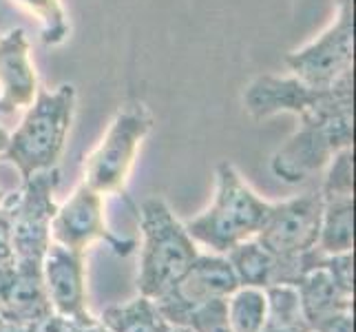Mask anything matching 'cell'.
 I'll use <instances>...</instances> for the list:
<instances>
[{
  "instance_id": "obj_1",
  "label": "cell",
  "mask_w": 356,
  "mask_h": 332,
  "mask_svg": "<svg viewBox=\"0 0 356 332\" xmlns=\"http://www.w3.org/2000/svg\"><path fill=\"white\" fill-rule=\"evenodd\" d=\"M301 125L275 151L270 171L286 184H301L323 171L339 151L354 144V80L325 89L299 116Z\"/></svg>"
},
{
  "instance_id": "obj_2",
  "label": "cell",
  "mask_w": 356,
  "mask_h": 332,
  "mask_svg": "<svg viewBox=\"0 0 356 332\" xmlns=\"http://www.w3.org/2000/svg\"><path fill=\"white\" fill-rule=\"evenodd\" d=\"M73 113H76V89L71 84H60L54 91L38 89L3 151L7 162L18 168L22 182L40 171L58 166L71 131Z\"/></svg>"
},
{
  "instance_id": "obj_3",
  "label": "cell",
  "mask_w": 356,
  "mask_h": 332,
  "mask_svg": "<svg viewBox=\"0 0 356 332\" xmlns=\"http://www.w3.org/2000/svg\"><path fill=\"white\" fill-rule=\"evenodd\" d=\"M270 211V202L261 200L239 171L222 162L217 166V187L213 204L197 217L188 219L184 228L195 244L208 246L217 255H226L239 242L252 239Z\"/></svg>"
},
{
  "instance_id": "obj_4",
  "label": "cell",
  "mask_w": 356,
  "mask_h": 332,
  "mask_svg": "<svg viewBox=\"0 0 356 332\" xmlns=\"http://www.w3.org/2000/svg\"><path fill=\"white\" fill-rule=\"evenodd\" d=\"M135 213L142 228L138 290L142 297L157 301L186 273L200 251L162 198L144 200Z\"/></svg>"
},
{
  "instance_id": "obj_5",
  "label": "cell",
  "mask_w": 356,
  "mask_h": 332,
  "mask_svg": "<svg viewBox=\"0 0 356 332\" xmlns=\"http://www.w3.org/2000/svg\"><path fill=\"white\" fill-rule=\"evenodd\" d=\"M321 213L323 200L318 191L270 204L268 217L254 239L277 260L275 284L294 286L303 277L301 255L316 248Z\"/></svg>"
},
{
  "instance_id": "obj_6",
  "label": "cell",
  "mask_w": 356,
  "mask_h": 332,
  "mask_svg": "<svg viewBox=\"0 0 356 332\" xmlns=\"http://www.w3.org/2000/svg\"><path fill=\"white\" fill-rule=\"evenodd\" d=\"M153 129V118L144 104H133L113 118L100 144L84 162V184L100 195L124 193L135 157L146 135Z\"/></svg>"
},
{
  "instance_id": "obj_7",
  "label": "cell",
  "mask_w": 356,
  "mask_h": 332,
  "mask_svg": "<svg viewBox=\"0 0 356 332\" xmlns=\"http://www.w3.org/2000/svg\"><path fill=\"white\" fill-rule=\"evenodd\" d=\"M286 67L308 87L330 89L354 80V0H337L330 27L286 56Z\"/></svg>"
},
{
  "instance_id": "obj_8",
  "label": "cell",
  "mask_w": 356,
  "mask_h": 332,
  "mask_svg": "<svg viewBox=\"0 0 356 332\" xmlns=\"http://www.w3.org/2000/svg\"><path fill=\"white\" fill-rule=\"evenodd\" d=\"M58 184L60 171L56 166L24 180L20 191L5 198L3 206L9 213L16 262L42 264V257L51 244V219L58 208L54 195Z\"/></svg>"
},
{
  "instance_id": "obj_9",
  "label": "cell",
  "mask_w": 356,
  "mask_h": 332,
  "mask_svg": "<svg viewBox=\"0 0 356 332\" xmlns=\"http://www.w3.org/2000/svg\"><path fill=\"white\" fill-rule=\"evenodd\" d=\"M51 242L65 248L84 253L93 242H104L115 255L129 257L138 242L122 239L106 226L102 195L80 182L69 200L56 208L51 219Z\"/></svg>"
},
{
  "instance_id": "obj_10",
  "label": "cell",
  "mask_w": 356,
  "mask_h": 332,
  "mask_svg": "<svg viewBox=\"0 0 356 332\" xmlns=\"http://www.w3.org/2000/svg\"><path fill=\"white\" fill-rule=\"evenodd\" d=\"M239 288V281L232 273L226 255H197L173 288L155 301L159 315L168 324H175L179 317L197 306L215 299H226Z\"/></svg>"
},
{
  "instance_id": "obj_11",
  "label": "cell",
  "mask_w": 356,
  "mask_h": 332,
  "mask_svg": "<svg viewBox=\"0 0 356 332\" xmlns=\"http://www.w3.org/2000/svg\"><path fill=\"white\" fill-rule=\"evenodd\" d=\"M42 281L54 313L73 319L80 326H91L97 322L87 310L84 253L51 242L42 257Z\"/></svg>"
},
{
  "instance_id": "obj_12",
  "label": "cell",
  "mask_w": 356,
  "mask_h": 332,
  "mask_svg": "<svg viewBox=\"0 0 356 332\" xmlns=\"http://www.w3.org/2000/svg\"><path fill=\"white\" fill-rule=\"evenodd\" d=\"M38 93V73L31 63L24 29H9L0 38V116L27 109Z\"/></svg>"
},
{
  "instance_id": "obj_13",
  "label": "cell",
  "mask_w": 356,
  "mask_h": 332,
  "mask_svg": "<svg viewBox=\"0 0 356 332\" xmlns=\"http://www.w3.org/2000/svg\"><path fill=\"white\" fill-rule=\"evenodd\" d=\"M332 89V87H330ZM325 89L308 87L294 76H257L243 93V106L257 122L268 120L277 113L301 116L318 102Z\"/></svg>"
},
{
  "instance_id": "obj_14",
  "label": "cell",
  "mask_w": 356,
  "mask_h": 332,
  "mask_svg": "<svg viewBox=\"0 0 356 332\" xmlns=\"http://www.w3.org/2000/svg\"><path fill=\"white\" fill-rule=\"evenodd\" d=\"M49 313H54V308L44 290L42 264L14 260L11 273L0 288V315L14 324L27 326Z\"/></svg>"
},
{
  "instance_id": "obj_15",
  "label": "cell",
  "mask_w": 356,
  "mask_h": 332,
  "mask_svg": "<svg viewBox=\"0 0 356 332\" xmlns=\"http://www.w3.org/2000/svg\"><path fill=\"white\" fill-rule=\"evenodd\" d=\"M294 288L299 292L301 310L310 330L327 317L343 310H352V294H346L334 284L323 264L310 270V273H305L294 284Z\"/></svg>"
},
{
  "instance_id": "obj_16",
  "label": "cell",
  "mask_w": 356,
  "mask_h": 332,
  "mask_svg": "<svg viewBox=\"0 0 356 332\" xmlns=\"http://www.w3.org/2000/svg\"><path fill=\"white\" fill-rule=\"evenodd\" d=\"M321 230L316 248L325 255L352 253L354 248V195L321 198Z\"/></svg>"
},
{
  "instance_id": "obj_17",
  "label": "cell",
  "mask_w": 356,
  "mask_h": 332,
  "mask_svg": "<svg viewBox=\"0 0 356 332\" xmlns=\"http://www.w3.org/2000/svg\"><path fill=\"white\" fill-rule=\"evenodd\" d=\"M226 260L230 262L239 286L264 290L275 284L277 260L254 237L232 246L226 253Z\"/></svg>"
},
{
  "instance_id": "obj_18",
  "label": "cell",
  "mask_w": 356,
  "mask_h": 332,
  "mask_svg": "<svg viewBox=\"0 0 356 332\" xmlns=\"http://www.w3.org/2000/svg\"><path fill=\"white\" fill-rule=\"evenodd\" d=\"M97 322L104 324L108 332H170V326L159 315L155 301L142 294L124 306L106 308Z\"/></svg>"
},
{
  "instance_id": "obj_19",
  "label": "cell",
  "mask_w": 356,
  "mask_h": 332,
  "mask_svg": "<svg viewBox=\"0 0 356 332\" xmlns=\"http://www.w3.org/2000/svg\"><path fill=\"white\" fill-rule=\"evenodd\" d=\"M230 332H259L268 317V299L261 288L239 286L226 297Z\"/></svg>"
},
{
  "instance_id": "obj_20",
  "label": "cell",
  "mask_w": 356,
  "mask_h": 332,
  "mask_svg": "<svg viewBox=\"0 0 356 332\" xmlns=\"http://www.w3.org/2000/svg\"><path fill=\"white\" fill-rule=\"evenodd\" d=\"M40 22V40L47 47H58L69 35V20L63 0H14Z\"/></svg>"
},
{
  "instance_id": "obj_21",
  "label": "cell",
  "mask_w": 356,
  "mask_h": 332,
  "mask_svg": "<svg viewBox=\"0 0 356 332\" xmlns=\"http://www.w3.org/2000/svg\"><path fill=\"white\" fill-rule=\"evenodd\" d=\"M321 187V198H334V195H354V153L352 149L339 151L330 164Z\"/></svg>"
},
{
  "instance_id": "obj_22",
  "label": "cell",
  "mask_w": 356,
  "mask_h": 332,
  "mask_svg": "<svg viewBox=\"0 0 356 332\" xmlns=\"http://www.w3.org/2000/svg\"><path fill=\"white\" fill-rule=\"evenodd\" d=\"M323 268L327 270V275L332 277L334 284L346 292H354V257L352 253H339V255H325Z\"/></svg>"
},
{
  "instance_id": "obj_23",
  "label": "cell",
  "mask_w": 356,
  "mask_h": 332,
  "mask_svg": "<svg viewBox=\"0 0 356 332\" xmlns=\"http://www.w3.org/2000/svg\"><path fill=\"white\" fill-rule=\"evenodd\" d=\"M82 328L87 326H80L73 319H67L58 313H49L47 317H40L24 326V332H82Z\"/></svg>"
},
{
  "instance_id": "obj_24",
  "label": "cell",
  "mask_w": 356,
  "mask_h": 332,
  "mask_svg": "<svg viewBox=\"0 0 356 332\" xmlns=\"http://www.w3.org/2000/svg\"><path fill=\"white\" fill-rule=\"evenodd\" d=\"M14 262V246H11V224L5 206H0V266Z\"/></svg>"
},
{
  "instance_id": "obj_25",
  "label": "cell",
  "mask_w": 356,
  "mask_h": 332,
  "mask_svg": "<svg viewBox=\"0 0 356 332\" xmlns=\"http://www.w3.org/2000/svg\"><path fill=\"white\" fill-rule=\"evenodd\" d=\"M312 332H354L352 326V310H343L332 317L323 319L321 324H316Z\"/></svg>"
},
{
  "instance_id": "obj_26",
  "label": "cell",
  "mask_w": 356,
  "mask_h": 332,
  "mask_svg": "<svg viewBox=\"0 0 356 332\" xmlns=\"http://www.w3.org/2000/svg\"><path fill=\"white\" fill-rule=\"evenodd\" d=\"M0 332H24V326L9 322V319H5L3 315H0Z\"/></svg>"
},
{
  "instance_id": "obj_27",
  "label": "cell",
  "mask_w": 356,
  "mask_h": 332,
  "mask_svg": "<svg viewBox=\"0 0 356 332\" xmlns=\"http://www.w3.org/2000/svg\"><path fill=\"white\" fill-rule=\"evenodd\" d=\"M82 332H108V328L104 324H100V322H95V324L87 326V328H82Z\"/></svg>"
},
{
  "instance_id": "obj_28",
  "label": "cell",
  "mask_w": 356,
  "mask_h": 332,
  "mask_svg": "<svg viewBox=\"0 0 356 332\" xmlns=\"http://www.w3.org/2000/svg\"><path fill=\"white\" fill-rule=\"evenodd\" d=\"M7 142H9V133L0 127V155H3V151L7 149Z\"/></svg>"
},
{
  "instance_id": "obj_29",
  "label": "cell",
  "mask_w": 356,
  "mask_h": 332,
  "mask_svg": "<svg viewBox=\"0 0 356 332\" xmlns=\"http://www.w3.org/2000/svg\"><path fill=\"white\" fill-rule=\"evenodd\" d=\"M5 198H7V193L0 189V206H3V202H5Z\"/></svg>"
}]
</instances>
